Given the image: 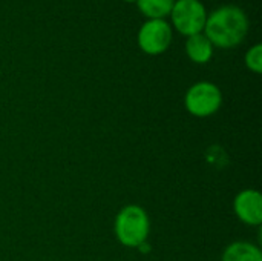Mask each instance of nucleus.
I'll list each match as a JSON object with an SVG mask.
<instances>
[{
  "label": "nucleus",
  "instance_id": "obj_6",
  "mask_svg": "<svg viewBox=\"0 0 262 261\" xmlns=\"http://www.w3.org/2000/svg\"><path fill=\"white\" fill-rule=\"evenodd\" d=\"M233 211L236 217L249 225L259 226L262 223V197L255 189H246L235 197Z\"/></svg>",
  "mask_w": 262,
  "mask_h": 261
},
{
  "label": "nucleus",
  "instance_id": "obj_7",
  "mask_svg": "<svg viewBox=\"0 0 262 261\" xmlns=\"http://www.w3.org/2000/svg\"><path fill=\"white\" fill-rule=\"evenodd\" d=\"M186 54L193 63L204 65V63L210 62V58L213 55V45L203 32L195 34V35L187 37Z\"/></svg>",
  "mask_w": 262,
  "mask_h": 261
},
{
  "label": "nucleus",
  "instance_id": "obj_11",
  "mask_svg": "<svg viewBox=\"0 0 262 261\" xmlns=\"http://www.w3.org/2000/svg\"><path fill=\"white\" fill-rule=\"evenodd\" d=\"M124 2H129V3H132V2H137V0H124Z\"/></svg>",
  "mask_w": 262,
  "mask_h": 261
},
{
  "label": "nucleus",
  "instance_id": "obj_8",
  "mask_svg": "<svg viewBox=\"0 0 262 261\" xmlns=\"http://www.w3.org/2000/svg\"><path fill=\"white\" fill-rule=\"evenodd\" d=\"M221 261H262V252L252 243L235 242L226 248Z\"/></svg>",
  "mask_w": 262,
  "mask_h": 261
},
{
  "label": "nucleus",
  "instance_id": "obj_9",
  "mask_svg": "<svg viewBox=\"0 0 262 261\" xmlns=\"http://www.w3.org/2000/svg\"><path fill=\"white\" fill-rule=\"evenodd\" d=\"M175 0H137L138 11L149 20H164L170 15Z\"/></svg>",
  "mask_w": 262,
  "mask_h": 261
},
{
  "label": "nucleus",
  "instance_id": "obj_10",
  "mask_svg": "<svg viewBox=\"0 0 262 261\" xmlns=\"http://www.w3.org/2000/svg\"><path fill=\"white\" fill-rule=\"evenodd\" d=\"M244 62H246V66H247L252 72H255V74H261L262 72V45L261 43L253 45V46L246 52Z\"/></svg>",
  "mask_w": 262,
  "mask_h": 261
},
{
  "label": "nucleus",
  "instance_id": "obj_3",
  "mask_svg": "<svg viewBox=\"0 0 262 261\" xmlns=\"http://www.w3.org/2000/svg\"><path fill=\"white\" fill-rule=\"evenodd\" d=\"M170 20L180 34L190 37L204 31L207 11L201 0H175L170 11Z\"/></svg>",
  "mask_w": 262,
  "mask_h": 261
},
{
  "label": "nucleus",
  "instance_id": "obj_4",
  "mask_svg": "<svg viewBox=\"0 0 262 261\" xmlns=\"http://www.w3.org/2000/svg\"><path fill=\"white\" fill-rule=\"evenodd\" d=\"M223 103V94L220 88L210 82H198L189 88L184 97V106L189 114L206 118L218 112Z\"/></svg>",
  "mask_w": 262,
  "mask_h": 261
},
{
  "label": "nucleus",
  "instance_id": "obj_5",
  "mask_svg": "<svg viewBox=\"0 0 262 261\" xmlns=\"http://www.w3.org/2000/svg\"><path fill=\"white\" fill-rule=\"evenodd\" d=\"M172 43V26L166 20H147L138 31V46L144 54L160 55Z\"/></svg>",
  "mask_w": 262,
  "mask_h": 261
},
{
  "label": "nucleus",
  "instance_id": "obj_2",
  "mask_svg": "<svg viewBox=\"0 0 262 261\" xmlns=\"http://www.w3.org/2000/svg\"><path fill=\"white\" fill-rule=\"evenodd\" d=\"M150 223L146 211L137 205L123 208L115 218V235L126 248H138L146 243Z\"/></svg>",
  "mask_w": 262,
  "mask_h": 261
},
{
  "label": "nucleus",
  "instance_id": "obj_1",
  "mask_svg": "<svg viewBox=\"0 0 262 261\" xmlns=\"http://www.w3.org/2000/svg\"><path fill=\"white\" fill-rule=\"evenodd\" d=\"M249 32L247 14L236 5H223L207 15L203 34L213 48L230 49L243 43Z\"/></svg>",
  "mask_w": 262,
  "mask_h": 261
}]
</instances>
